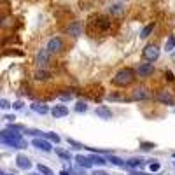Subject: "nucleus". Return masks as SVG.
Returning <instances> with one entry per match:
<instances>
[{
	"instance_id": "c85d7f7f",
	"label": "nucleus",
	"mask_w": 175,
	"mask_h": 175,
	"mask_svg": "<svg viewBox=\"0 0 175 175\" xmlns=\"http://www.w3.org/2000/svg\"><path fill=\"white\" fill-rule=\"evenodd\" d=\"M142 149H145V151H151V149H154V144H142Z\"/></svg>"
},
{
	"instance_id": "6ab92c4d",
	"label": "nucleus",
	"mask_w": 175,
	"mask_h": 175,
	"mask_svg": "<svg viewBox=\"0 0 175 175\" xmlns=\"http://www.w3.org/2000/svg\"><path fill=\"white\" fill-rule=\"evenodd\" d=\"M152 28H154V23H149L147 26H144V30L140 32V37H142V39H147V37L151 35V32H152Z\"/></svg>"
},
{
	"instance_id": "f8f14e48",
	"label": "nucleus",
	"mask_w": 175,
	"mask_h": 175,
	"mask_svg": "<svg viewBox=\"0 0 175 175\" xmlns=\"http://www.w3.org/2000/svg\"><path fill=\"white\" fill-rule=\"evenodd\" d=\"M32 110L37 112V114H47L49 107H47V105H44V103H33V105H32Z\"/></svg>"
},
{
	"instance_id": "f03ea898",
	"label": "nucleus",
	"mask_w": 175,
	"mask_h": 175,
	"mask_svg": "<svg viewBox=\"0 0 175 175\" xmlns=\"http://www.w3.org/2000/svg\"><path fill=\"white\" fill-rule=\"evenodd\" d=\"M49 61H51V53H49L46 47L40 49V51L37 53V56H35V63L39 65V68H47Z\"/></svg>"
},
{
	"instance_id": "423d86ee",
	"label": "nucleus",
	"mask_w": 175,
	"mask_h": 175,
	"mask_svg": "<svg viewBox=\"0 0 175 175\" xmlns=\"http://www.w3.org/2000/svg\"><path fill=\"white\" fill-rule=\"evenodd\" d=\"M51 114H53V117H65L68 114V109H67V105H54L51 109Z\"/></svg>"
},
{
	"instance_id": "b1692460",
	"label": "nucleus",
	"mask_w": 175,
	"mask_h": 175,
	"mask_svg": "<svg viewBox=\"0 0 175 175\" xmlns=\"http://www.w3.org/2000/svg\"><path fill=\"white\" fill-rule=\"evenodd\" d=\"M86 110H88V105L84 102H77L75 103V112H86Z\"/></svg>"
},
{
	"instance_id": "4468645a",
	"label": "nucleus",
	"mask_w": 175,
	"mask_h": 175,
	"mask_svg": "<svg viewBox=\"0 0 175 175\" xmlns=\"http://www.w3.org/2000/svg\"><path fill=\"white\" fill-rule=\"evenodd\" d=\"M144 163H145V161H144V159H140V158H131V159H128V161H126V165H128L130 168H138V166H142Z\"/></svg>"
},
{
	"instance_id": "bb28decb",
	"label": "nucleus",
	"mask_w": 175,
	"mask_h": 175,
	"mask_svg": "<svg viewBox=\"0 0 175 175\" xmlns=\"http://www.w3.org/2000/svg\"><path fill=\"white\" fill-rule=\"evenodd\" d=\"M47 138L51 140V142H54V144H58V142H60V137H58V135H56V133H47Z\"/></svg>"
},
{
	"instance_id": "4be33fe9",
	"label": "nucleus",
	"mask_w": 175,
	"mask_h": 175,
	"mask_svg": "<svg viewBox=\"0 0 175 175\" xmlns=\"http://www.w3.org/2000/svg\"><path fill=\"white\" fill-rule=\"evenodd\" d=\"M98 26H100V30H107V28L110 26V23H109L107 18H100L98 19Z\"/></svg>"
},
{
	"instance_id": "e433bc0d",
	"label": "nucleus",
	"mask_w": 175,
	"mask_h": 175,
	"mask_svg": "<svg viewBox=\"0 0 175 175\" xmlns=\"http://www.w3.org/2000/svg\"><path fill=\"white\" fill-rule=\"evenodd\" d=\"M173 166H175V163H173Z\"/></svg>"
},
{
	"instance_id": "5701e85b",
	"label": "nucleus",
	"mask_w": 175,
	"mask_h": 175,
	"mask_svg": "<svg viewBox=\"0 0 175 175\" xmlns=\"http://www.w3.org/2000/svg\"><path fill=\"white\" fill-rule=\"evenodd\" d=\"M37 170H39V172H42L44 175H54V173H53V170H51V168L44 166V165H37Z\"/></svg>"
},
{
	"instance_id": "6e6552de",
	"label": "nucleus",
	"mask_w": 175,
	"mask_h": 175,
	"mask_svg": "<svg viewBox=\"0 0 175 175\" xmlns=\"http://www.w3.org/2000/svg\"><path fill=\"white\" fill-rule=\"evenodd\" d=\"M149 96H151V93H149V89H145V88H138V89L133 91V95H131L133 100H147Z\"/></svg>"
},
{
	"instance_id": "f257e3e1",
	"label": "nucleus",
	"mask_w": 175,
	"mask_h": 175,
	"mask_svg": "<svg viewBox=\"0 0 175 175\" xmlns=\"http://www.w3.org/2000/svg\"><path fill=\"white\" fill-rule=\"evenodd\" d=\"M133 79H135V70L133 68H121L114 75L112 79V82L114 86H117V88H126V86H130L133 82Z\"/></svg>"
},
{
	"instance_id": "dca6fc26",
	"label": "nucleus",
	"mask_w": 175,
	"mask_h": 175,
	"mask_svg": "<svg viewBox=\"0 0 175 175\" xmlns=\"http://www.w3.org/2000/svg\"><path fill=\"white\" fill-rule=\"evenodd\" d=\"M81 30H82V28H81V25H79V23H74V25H70V26H68V30H67V32H68L72 37H77V35L81 33Z\"/></svg>"
},
{
	"instance_id": "2f4dec72",
	"label": "nucleus",
	"mask_w": 175,
	"mask_h": 175,
	"mask_svg": "<svg viewBox=\"0 0 175 175\" xmlns=\"http://www.w3.org/2000/svg\"><path fill=\"white\" fill-rule=\"evenodd\" d=\"M21 107H23V105H21V102H16V103H14V109H21Z\"/></svg>"
},
{
	"instance_id": "473e14b6",
	"label": "nucleus",
	"mask_w": 175,
	"mask_h": 175,
	"mask_svg": "<svg viewBox=\"0 0 175 175\" xmlns=\"http://www.w3.org/2000/svg\"><path fill=\"white\" fill-rule=\"evenodd\" d=\"M166 75H168V81H173V75H172V72H166Z\"/></svg>"
},
{
	"instance_id": "2eb2a0df",
	"label": "nucleus",
	"mask_w": 175,
	"mask_h": 175,
	"mask_svg": "<svg viewBox=\"0 0 175 175\" xmlns=\"http://www.w3.org/2000/svg\"><path fill=\"white\" fill-rule=\"evenodd\" d=\"M88 159L91 161V165H98V166H103L105 163H107V159H103L102 156H93V154H91Z\"/></svg>"
},
{
	"instance_id": "0eeeda50",
	"label": "nucleus",
	"mask_w": 175,
	"mask_h": 175,
	"mask_svg": "<svg viewBox=\"0 0 175 175\" xmlns=\"http://www.w3.org/2000/svg\"><path fill=\"white\" fill-rule=\"evenodd\" d=\"M33 147L40 149V151H46V152H49V151L53 149L51 142H47V140H42V138H35V140H33Z\"/></svg>"
},
{
	"instance_id": "39448f33",
	"label": "nucleus",
	"mask_w": 175,
	"mask_h": 175,
	"mask_svg": "<svg viewBox=\"0 0 175 175\" xmlns=\"http://www.w3.org/2000/svg\"><path fill=\"white\" fill-rule=\"evenodd\" d=\"M152 70H154V67H152V63H142L138 68H137V74H138L142 79H145V77H149L151 74H152Z\"/></svg>"
},
{
	"instance_id": "7c9ffc66",
	"label": "nucleus",
	"mask_w": 175,
	"mask_h": 175,
	"mask_svg": "<svg viewBox=\"0 0 175 175\" xmlns=\"http://www.w3.org/2000/svg\"><path fill=\"white\" fill-rule=\"evenodd\" d=\"M93 175H109V173H105L102 170H93Z\"/></svg>"
},
{
	"instance_id": "7ed1b4c3",
	"label": "nucleus",
	"mask_w": 175,
	"mask_h": 175,
	"mask_svg": "<svg viewBox=\"0 0 175 175\" xmlns=\"http://www.w3.org/2000/svg\"><path fill=\"white\" fill-rule=\"evenodd\" d=\"M144 58H145L149 63L156 61L158 58H159V49L156 44H147L145 47H144Z\"/></svg>"
},
{
	"instance_id": "9d476101",
	"label": "nucleus",
	"mask_w": 175,
	"mask_h": 175,
	"mask_svg": "<svg viewBox=\"0 0 175 175\" xmlns=\"http://www.w3.org/2000/svg\"><path fill=\"white\" fill-rule=\"evenodd\" d=\"M96 114H98V116H100L102 119H110V117H112L110 109H107V107H103V105L96 107Z\"/></svg>"
},
{
	"instance_id": "f704fd0d",
	"label": "nucleus",
	"mask_w": 175,
	"mask_h": 175,
	"mask_svg": "<svg viewBox=\"0 0 175 175\" xmlns=\"http://www.w3.org/2000/svg\"><path fill=\"white\" fill-rule=\"evenodd\" d=\"M173 158H175V152H173Z\"/></svg>"
},
{
	"instance_id": "c756f323",
	"label": "nucleus",
	"mask_w": 175,
	"mask_h": 175,
	"mask_svg": "<svg viewBox=\"0 0 175 175\" xmlns=\"http://www.w3.org/2000/svg\"><path fill=\"white\" fill-rule=\"evenodd\" d=\"M68 144H72V145H75L77 149H81V147H82V145H81V144H77L75 140H72V138H68Z\"/></svg>"
},
{
	"instance_id": "c9c22d12",
	"label": "nucleus",
	"mask_w": 175,
	"mask_h": 175,
	"mask_svg": "<svg viewBox=\"0 0 175 175\" xmlns=\"http://www.w3.org/2000/svg\"><path fill=\"white\" fill-rule=\"evenodd\" d=\"M0 175H2V172H0Z\"/></svg>"
},
{
	"instance_id": "393cba45",
	"label": "nucleus",
	"mask_w": 175,
	"mask_h": 175,
	"mask_svg": "<svg viewBox=\"0 0 175 175\" xmlns=\"http://www.w3.org/2000/svg\"><path fill=\"white\" fill-rule=\"evenodd\" d=\"M56 152H58V156L63 158V159H70V154L67 152V151H63V149H56Z\"/></svg>"
},
{
	"instance_id": "cd10ccee",
	"label": "nucleus",
	"mask_w": 175,
	"mask_h": 175,
	"mask_svg": "<svg viewBox=\"0 0 175 175\" xmlns=\"http://www.w3.org/2000/svg\"><path fill=\"white\" fill-rule=\"evenodd\" d=\"M0 109H9V102L7 100H0Z\"/></svg>"
},
{
	"instance_id": "aec40b11",
	"label": "nucleus",
	"mask_w": 175,
	"mask_h": 175,
	"mask_svg": "<svg viewBox=\"0 0 175 175\" xmlns=\"http://www.w3.org/2000/svg\"><path fill=\"white\" fill-rule=\"evenodd\" d=\"M175 49V37H168V40H166V44H165V51H173Z\"/></svg>"
},
{
	"instance_id": "20e7f679",
	"label": "nucleus",
	"mask_w": 175,
	"mask_h": 175,
	"mask_svg": "<svg viewBox=\"0 0 175 175\" xmlns=\"http://www.w3.org/2000/svg\"><path fill=\"white\" fill-rule=\"evenodd\" d=\"M46 49H47L51 54L61 53V49H63V40L60 39V37H53V39H49V42H47V46H46Z\"/></svg>"
},
{
	"instance_id": "a211bd4d",
	"label": "nucleus",
	"mask_w": 175,
	"mask_h": 175,
	"mask_svg": "<svg viewBox=\"0 0 175 175\" xmlns=\"http://www.w3.org/2000/svg\"><path fill=\"white\" fill-rule=\"evenodd\" d=\"M110 12L114 14V16H121V14L124 12V5H123V4H114V5L110 7Z\"/></svg>"
},
{
	"instance_id": "ddd939ff",
	"label": "nucleus",
	"mask_w": 175,
	"mask_h": 175,
	"mask_svg": "<svg viewBox=\"0 0 175 175\" xmlns=\"http://www.w3.org/2000/svg\"><path fill=\"white\" fill-rule=\"evenodd\" d=\"M75 161H77V165L79 166H82V168H91L93 165H91V161L88 159V158H84V156H75Z\"/></svg>"
},
{
	"instance_id": "1a4fd4ad",
	"label": "nucleus",
	"mask_w": 175,
	"mask_h": 175,
	"mask_svg": "<svg viewBox=\"0 0 175 175\" xmlns=\"http://www.w3.org/2000/svg\"><path fill=\"white\" fill-rule=\"evenodd\" d=\"M158 100L159 102H163V103H166V105H173L175 103V98L168 93V91H161L159 95H158Z\"/></svg>"
},
{
	"instance_id": "a878e982",
	"label": "nucleus",
	"mask_w": 175,
	"mask_h": 175,
	"mask_svg": "<svg viewBox=\"0 0 175 175\" xmlns=\"http://www.w3.org/2000/svg\"><path fill=\"white\" fill-rule=\"evenodd\" d=\"M159 168H161V165L158 163V161H152V163L149 165V170H151V172H158Z\"/></svg>"
},
{
	"instance_id": "412c9836",
	"label": "nucleus",
	"mask_w": 175,
	"mask_h": 175,
	"mask_svg": "<svg viewBox=\"0 0 175 175\" xmlns=\"http://www.w3.org/2000/svg\"><path fill=\"white\" fill-rule=\"evenodd\" d=\"M109 161H110L112 165H116V166H124L126 163L121 158H117V156H109Z\"/></svg>"
},
{
	"instance_id": "9b49d317",
	"label": "nucleus",
	"mask_w": 175,
	"mask_h": 175,
	"mask_svg": "<svg viewBox=\"0 0 175 175\" xmlns=\"http://www.w3.org/2000/svg\"><path fill=\"white\" fill-rule=\"evenodd\" d=\"M49 77H51V74L46 68H40L35 72V81H47Z\"/></svg>"
},
{
	"instance_id": "72a5a7b5",
	"label": "nucleus",
	"mask_w": 175,
	"mask_h": 175,
	"mask_svg": "<svg viewBox=\"0 0 175 175\" xmlns=\"http://www.w3.org/2000/svg\"><path fill=\"white\" fill-rule=\"evenodd\" d=\"M133 175H147V173H142V172H135Z\"/></svg>"
},
{
	"instance_id": "f3484780",
	"label": "nucleus",
	"mask_w": 175,
	"mask_h": 175,
	"mask_svg": "<svg viewBox=\"0 0 175 175\" xmlns=\"http://www.w3.org/2000/svg\"><path fill=\"white\" fill-rule=\"evenodd\" d=\"M18 166L23 168V170H28V168L32 166V163H30L25 156H18Z\"/></svg>"
}]
</instances>
